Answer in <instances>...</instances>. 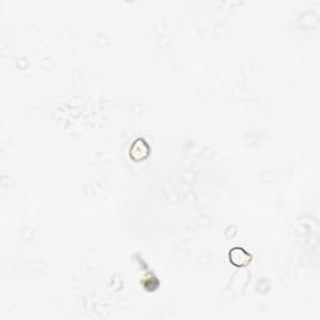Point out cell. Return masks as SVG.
Segmentation results:
<instances>
[{
	"mask_svg": "<svg viewBox=\"0 0 320 320\" xmlns=\"http://www.w3.org/2000/svg\"><path fill=\"white\" fill-rule=\"evenodd\" d=\"M229 256L232 264L236 265V266H245V265H248L252 262V255H250L249 252H245L244 249H242V248H235V249H232V252H230Z\"/></svg>",
	"mask_w": 320,
	"mask_h": 320,
	"instance_id": "cell-1",
	"label": "cell"
}]
</instances>
